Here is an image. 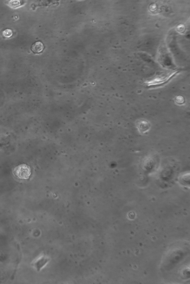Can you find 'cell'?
Segmentation results:
<instances>
[{
	"label": "cell",
	"instance_id": "3957f363",
	"mask_svg": "<svg viewBox=\"0 0 190 284\" xmlns=\"http://www.w3.org/2000/svg\"><path fill=\"white\" fill-rule=\"evenodd\" d=\"M21 5V3L19 1H11L9 3V5L11 8H16L19 7Z\"/></svg>",
	"mask_w": 190,
	"mask_h": 284
},
{
	"label": "cell",
	"instance_id": "277c9868",
	"mask_svg": "<svg viewBox=\"0 0 190 284\" xmlns=\"http://www.w3.org/2000/svg\"><path fill=\"white\" fill-rule=\"evenodd\" d=\"M3 35L4 37L10 38L13 35V32H12V30L11 29L7 28V29L3 30Z\"/></svg>",
	"mask_w": 190,
	"mask_h": 284
},
{
	"label": "cell",
	"instance_id": "7a4b0ae2",
	"mask_svg": "<svg viewBox=\"0 0 190 284\" xmlns=\"http://www.w3.org/2000/svg\"><path fill=\"white\" fill-rule=\"evenodd\" d=\"M44 45L40 41H37L31 46V50L35 54L40 53L44 49Z\"/></svg>",
	"mask_w": 190,
	"mask_h": 284
},
{
	"label": "cell",
	"instance_id": "5b68a950",
	"mask_svg": "<svg viewBox=\"0 0 190 284\" xmlns=\"http://www.w3.org/2000/svg\"><path fill=\"white\" fill-rule=\"evenodd\" d=\"M177 102L178 103H182L184 102V100H183V97H182V96H178L177 97Z\"/></svg>",
	"mask_w": 190,
	"mask_h": 284
},
{
	"label": "cell",
	"instance_id": "6da1fadb",
	"mask_svg": "<svg viewBox=\"0 0 190 284\" xmlns=\"http://www.w3.org/2000/svg\"><path fill=\"white\" fill-rule=\"evenodd\" d=\"M13 173L16 177L20 179H28L31 175V169L28 165L22 164L15 168Z\"/></svg>",
	"mask_w": 190,
	"mask_h": 284
}]
</instances>
